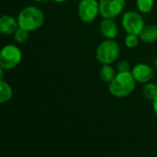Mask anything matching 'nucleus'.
I'll use <instances>...</instances> for the list:
<instances>
[{"label":"nucleus","instance_id":"obj_12","mask_svg":"<svg viewBox=\"0 0 157 157\" xmlns=\"http://www.w3.org/2000/svg\"><path fill=\"white\" fill-rule=\"evenodd\" d=\"M13 97V90L10 85L4 79H0V102L5 104Z\"/></svg>","mask_w":157,"mask_h":157},{"label":"nucleus","instance_id":"obj_5","mask_svg":"<svg viewBox=\"0 0 157 157\" xmlns=\"http://www.w3.org/2000/svg\"><path fill=\"white\" fill-rule=\"evenodd\" d=\"M121 25L127 33L140 36L146 24L143 16L139 12L127 11L121 17Z\"/></svg>","mask_w":157,"mask_h":157},{"label":"nucleus","instance_id":"obj_3","mask_svg":"<svg viewBox=\"0 0 157 157\" xmlns=\"http://www.w3.org/2000/svg\"><path fill=\"white\" fill-rule=\"evenodd\" d=\"M121 48L119 43L112 39H107L98 46L96 59L101 64H111L118 60Z\"/></svg>","mask_w":157,"mask_h":157},{"label":"nucleus","instance_id":"obj_2","mask_svg":"<svg viewBox=\"0 0 157 157\" xmlns=\"http://www.w3.org/2000/svg\"><path fill=\"white\" fill-rule=\"evenodd\" d=\"M136 80L132 71L121 72L116 75L114 79L109 83V92L112 96L121 98L130 96L135 89Z\"/></svg>","mask_w":157,"mask_h":157},{"label":"nucleus","instance_id":"obj_7","mask_svg":"<svg viewBox=\"0 0 157 157\" xmlns=\"http://www.w3.org/2000/svg\"><path fill=\"white\" fill-rule=\"evenodd\" d=\"M126 0H99V12L103 18H115L124 10Z\"/></svg>","mask_w":157,"mask_h":157},{"label":"nucleus","instance_id":"obj_14","mask_svg":"<svg viewBox=\"0 0 157 157\" xmlns=\"http://www.w3.org/2000/svg\"><path fill=\"white\" fill-rule=\"evenodd\" d=\"M143 95L147 100L154 102L157 98V84L146 83L143 88Z\"/></svg>","mask_w":157,"mask_h":157},{"label":"nucleus","instance_id":"obj_9","mask_svg":"<svg viewBox=\"0 0 157 157\" xmlns=\"http://www.w3.org/2000/svg\"><path fill=\"white\" fill-rule=\"evenodd\" d=\"M99 30L106 39L114 40L119 34V28L113 18H103L100 22Z\"/></svg>","mask_w":157,"mask_h":157},{"label":"nucleus","instance_id":"obj_19","mask_svg":"<svg viewBox=\"0 0 157 157\" xmlns=\"http://www.w3.org/2000/svg\"><path fill=\"white\" fill-rule=\"evenodd\" d=\"M153 110H154L155 116L157 117V98L153 102Z\"/></svg>","mask_w":157,"mask_h":157},{"label":"nucleus","instance_id":"obj_16","mask_svg":"<svg viewBox=\"0 0 157 157\" xmlns=\"http://www.w3.org/2000/svg\"><path fill=\"white\" fill-rule=\"evenodd\" d=\"M13 35H14L15 41H17V43H25L29 40V31L25 29L18 28Z\"/></svg>","mask_w":157,"mask_h":157},{"label":"nucleus","instance_id":"obj_18","mask_svg":"<svg viewBox=\"0 0 157 157\" xmlns=\"http://www.w3.org/2000/svg\"><path fill=\"white\" fill-rule=\"evenodd\" d=\"M117 69L119 73L121 72H130L131 71V67L130 64L127 61H121L117 64Z\"/></svg>","mask_w":157,"mask_h":157},{"label":"nucleus","instance_id":"obj_22","mask_svg":"<svg viewBox=\"0 0 157 157\" xmlns=\"http://www.w3.org/2000/svg\"><path fill=\"white\" fill-rule=\"evenodd\" d=\"M35 2H39V3H41V2H46L48 0H34Z\"/></svg>","mask_w":157,"mask_h":157},{"label":"nucleus","instance_id":"obj_17","mask_svg":"<svg viewBox=\"0 0 157 157\" xmlns=\"http://www.w3.org/2000/svg\"><path fill=\"white\" fill-rule=\"evenodd\" d=\"M124 43H125V45H126L129 49H133V48H135V47L138 45V43H139L138 35L127 33V35L125 36V39H124Z\"/></svg>","mask_w":157,"mask_h":157},{"label":"nucleus","instance_id":"obj_21","mask_svg":"<svg viewBox=\"0 0 157 157\" xmlns=\"http://www.w3.org/2000/svg\"><path fill=\"white\" fill-rule=\"evenodd\" d=\"M154 64H155V69L157 70V56L156 58L155 59V62H154Z\"/></svg>","mask_w":157,"mask_h":157},{"label":"nucleus","instance_id":"obj_15","mask_svg":"<svg viewBox=\"0 0 157 157\" xmlns=\"http://www.w3.org/2000/svg\"><path fill=\"white\" fill-rule=\"evenodd\" d=\"M136 6L140 13H150L155 6V0H136Z\"/></svg>","mask_w":157,"mask_h":157},{"label":"nucleus","instance_id":"obj_4","mask_svg":"<svg viewBox=\"0 0 157 157\" xmlns=\"http://www.w3.org/2000/svg\"><path fill=\"white\" fill-rule=\"evenodd\" d=\"M22 60L21 50L14 44L5 45L0 52V67L5 70L16 68Z\"/></svg>","mask_w":157,"mask_h":157},{"label":"nucleus","instance_id":"obj_6","mask_svg":"<svg viewBox=\"0 0 157 157\" xmlns=\"http://www.w3.org/2000/svg\"><path fill=\"white\" fill-rule=\"evenodd\" d=\"M78 17L81 21L85 23L93 22L98 15L99 12V1L98 0H81L79 1L77 7Z\"/></svg>","mask_w":157,"mask_h":157},{"label":"nucleus","instance_id":"obj_10","mask_svg":"<svg viewBox=\"0 0 157 157\" xmlns=\"http://www.w3.org/2000/svg\"><path fill=\"white\" fill-rule=\"evenodd\" d=\"M19 28L17 19L10 15H3L0 18V31L3 35H12Z\"/></svg>","mask_w":157,"mask_h":157},{"label":"nucleus","instance_id":"obj_23","mask_svg":"<svg viewBox=\"0 0 157 157\" xmlns=\"http://www.w3.org/2000/svg\"><path fill=\"white\" fill-rule=\"evenodd\" d=\"M77 1H81V0H77Z\"/></svg>","mask_w":157,"mask_h":157},{"label":"nucleus","instance_id":"obj_13","mask_svg":"<svg viewBox=\"0 0 157 157\" xmlns=\"http://www.w3.org/2000/svg\"><path fill=\"white\" fill-rule=\"evenodd\" d=\"M116 75L117 74L114 68L110 64H102V67L99 71V77L103 82L109 84L114 79Z\"/></svg>","mask_w":157,"mask_h":157},{"label":"nucleus","instance_id":"obj_20","mask_svg":"<svg viewBox=\"0 0 157 157\" xmlns=\"http://www.w3.org/2000/svg\"><path fill=\"white\" fill-rule=\"evenodd\" d=\"M52 1H54L56 3H63V2H66L67 0H52Z\"/></svg>","mask_w":157,"mask_h":157},{"label":"nucleus","instance_id":"obj_11","mask_svg":"<svg viewBox=\"0 0 157 157\" xmlns=\"http://www.w3.org/2000/svg\"><path fill=\"white\" fill-rule=\"evenodd\" d=\"M140 39L145 43H154L157 41L156 25H145L144 29L140 34Z\"/></svg>","mask_w":157,"mask_h":157},{"label":"nucleus","instance_id":"obj_1","mask_svg":"<svg viewBox=\"0 0 157 157\" xmlns=\"http://www.w3.org/2000/svg\"><path fill=\"white\" fill-rule=\"evenodd\" d=\"M17 19L19 28L30 32L41 28L44 24L45 17L40 8L34 6H28L19 11Z\"/></svg>","mask_w":157,"mask_h":157},{"label":"nucleus","instance_id":"obj_8","mask_svg":"<svg viewBox=\"0 0 157 157\" xmlns=\"http://www.w3.org/2000/svg\"><path fill=\"white\" fill-rule=\"evenodd\" d=\"M132 75L136 82L141 84H146L154 76V69L152 66L146 63H138L132 70Z\"/></svg>","mask_w":157,"mask_h":157}]
</instances>
